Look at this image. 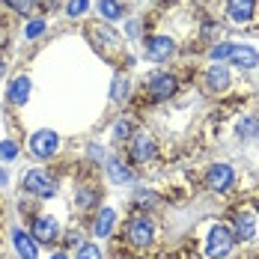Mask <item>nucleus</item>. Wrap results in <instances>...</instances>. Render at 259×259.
I'll use <instances>...</instances> for the list:
<instances>
[{
	"mask_svg": "<svg viewBox=\"0 0 259 259\" xmlns=\"http://www.w3.org/2000/svg\"><path fill=\"white\" fill-rule=\"evenodd\" d=\"M233 241H235L233 230H227L224 224H214V227L208 230V235H206V256H208V259H224V256H230V250H233Z\"/></svg>",
	"mask_w": 259,
	"mask_h": 259,
	"instance_id": "nucleus-1",
	"label": "nucleus"
},
{
	"mask_svg": "<svg viewBox=\"0 0 259 259\" xmlns=\"http://www.w3.org/2000/svg\"><path fill=\"white\" fill-rule=\"evenodd\" d=\"M125 235H128V241L134 247H149L152 238H155V227H152L149 218L137 214V218H131L128 224H125Z\"/></svg>",
	"mask_w": 259,
	"mask_h": 259,
	"instance_id": "nucleus-2",
	"label": "nucleus"
},
{
	"mask_svg": "<svg viewBox=\"0 0 259 259\" xmlns=\"http://www.w3.org/2000/svg\"><path fill=\"white\" fill-rule=\"evenodd\" d=\"M24 191H30L33 197H54L57 194V179L48 176L45 170H30L24 176Z\"/></svg>",
	"mask_w": 259,
	"mask_h": 259,
	"instance_id": "nucleus-3",
	"label": "nucleus"
},
{
	"mask_svg": "<svg viewBox=\"0 0 259 259\" xmlns=\"http://www.w3.org/2000/svg\"><path fill=\"white\" fill-rule=\"evenodd\" d=\"M57 149H60V137H57V131L42 128V131H36V134L30 137V152H33L36 158H42V161H48Z\"/></svg>",
	"mask_w": 259,
	"mask_h": 259,
	"instance_id": "nucleus-4",
	"label": "nucleus"
},
{
	"mask_svg": "<svg viewBox=\"0 0 259 259\" xmlns=\"http://www.w3.org/2000/svg\"><path fill=\"white\" fill-rule=\"evenodd\" d=\"M176 90H179V83L173 75H167V72H161L155 78L149 80V99L152 102H164V99H173L176 96Z\"/></svg>",
	"mask_w": 259,
	"mask_h": 259,
	"instance_id": "nucleus-5",
	"label": "nucleus"
},
{
	"mask_svg": "<svg viewBox=\"0 0 259 259\" xmlns=\"http://www.w3.org/2000/svg\"><path fill=\"white\" fill-rule=\"evenodd\" d=\"M233 179H235V173H233L230 164H211V170H208V176H206L208 188L218 191V194L230 191V188H233Z\"/></svg>",
	"mask_w": 259,
	"mask_h": 259,
	"instance_id": "nucleus-6",
	"label": "nucleus"
},
{
	"mask_svg": "<svg viewBox=\"0 0 259 259\" xmlns=\"http://www.w3.org/2000/svg\"><path fill=\"white\" fill-rule=\"evenodd\" d=\"M128 143H131V161L134 164H143V161H149V158L155 155V140L149 134H143V131L131 134Z\"/></svg>",
	"mask_w": 259,
	"mask_h": 259,
	"instance_id": "nucleus-7",
	"label": "nucleus"
},
{
	"mask_svg": "<svg viewBox=\"0 0 259 259\" xmlns=\"http://www.w3.org/2000/svg\"><path fill=\"white\" fill-rule=\"evenodd\" d=\"M227 15L233 24H247L256 15V0H227Z\"/></svg>",
	"mask_w": 259,
	"mask_h": 259,
	"instance_id": "nucleus-8",
	"label": "nucleus"
},
{
	"mask_svg": "<svg viewBox=\"0 0 259 259\" xmlns=\"http://www.w3.org/2000/svg\"><path fill=\"white\" fill-rule=\"evenodd\" d=\"M173 51H176V45H173L170 36H149V39H146V57L155 60V63L167 60Z\"/></svg>",
	"mask_w": 259,
	"mask_h": 259,
	"instance_id": "nucleus-9",
	"label": "nucleus"
},
{
	"mask_svg": "<svg viewBox=\"0 0 259 259\" xmlns=\"http://www.w3.org/2000/svg\"><path fill=\"white\" fill-rule=\"evenodd\" d=\"M30 235L36 238V241H54L57 235H60V224L54 221V218H48V214H39L36 221H33V230H30Z\"/></svg>",
	"mask_w": 259,
	"mask_h": 259,
	"instance_id": "nucleus-10",
	"label": "nucleus"
},
{
	"mask_svg": "<svg viewBox=\"0 0 259 259\" xmlns=\"http://www.w3.org/2000/svg\"><path fill=\"white\" fill-rule=\"evenodd\" d=\"M233 235H238L241 241L256 238V214L253 211H238L233 221Z\"/></svg>",
	"mask_w": 259,
	"mask_h": 259,
	"instance_id": "nucleus-11",
	"label": "nucleus"
},
{
	"mask_svg": "<svg viewBox=\"0 0 259 259\" xmlns=\"http://www.w3.org/2000/svg\"><path fill=\"white\" fill-rule=\"evenodd\" d=\"M230 63H233L235 69H256L259 51L253 45H235L233 54H230Z\"/></svg>",
	"mask_w": 259,
	"mask_h": 259,
	"instance_id": "nucleus-12",
	"label": "nucleus"
},
{
	"mask_svg": "<svg viewBox=\"0 0 259 259\" xmlns=\"http://www.w3.org/2000/svg\"><path fill=\"white\" fill-rule=\"evenodd\" d=\"M12 244H15V250H18L21 259H36V238L30 233L15 230V233H12Z\"/></svg>",
	"mask_w": 259,
	"mask_h": 259,
	"instance_id": "nucleus-13",
	"label": "nucleus"
},
{
	"mask_svg": "<svg viewBox=\"0 0 259 259\" xmlns=\"http://www.w3.org/2000/svg\"><path fill=\"white\" fill-rule=\"evenodd\" d=\"M113 224H116V211H113V208H102V211L96 214V224H93L96 238H107L110 230H113Z\"/></svg>",
	"mask_w": 259,
	"mask_h": 259,
	"instance_id": "nucleus-14",
	"label": "nucleus"
},
{
	"mask_svg": "<svg viewBox=\"0 0 259 259\" xmlns=\"http://www.w3.org/2000/svg\"><path fill=\"white\" fill-rule=\"evenodd\" d=\"M206 87L211 93H224L227 87H230V72L224 69V66H211L206 75Z\"/></svg>",
	"mask_w": 259,
	"mask_h": 259,
	"instance_id": "nucleus-15",
	"label": "nucleus"
},
{
	"mask_svg": "<svg viewBox=\"0 0 259 259\" xmlns=\"http://www.w3.org/2000/svg\"><path fill=\"white\" fill-rule=\"evenodd\" d=\"M30 87H33L30 78H27V75H18V78L9 83V102L12 104H24L27 99H30Z\"/></svg>",
	"mask_w": 259,
	"mask_h": 259,
	"instance_id": "nucleus-16",
	"label": "nucleus"
},
{
	"mask_svg": "<svg viewBox=\"0 0 259 259\" xmlns=\"http://www.w3.org/2000/svg\"><path fill=\"white\" fill-rule=\"evenodd\" d=\"M107 176H110V182H116V185H125V182H131V170L122 161L110 158V161H107Z\"/></svg>",
	"mask_w": 259,
	"mask_h": 259,
	"instance_id": "nucleus-17",
	"label": "nucleus"
},
{
	"mask_svg": "<svg viewBox=\"0 0 259 259\" xmlns=\"http://www.w3.org/2000/svg\"><path fill=\"white\" fill-rule=\"evenodd\" d=\"M99 12L104 21H119L122 18V3L119 0H99Z\"/></svg>",
	"mask_w": 259,
	"mask_h": 259,
	"instance_id": "nucleus-18",
	"label": "nucleus"
},
{
	"mask_svg": "<svg viewBox=\"0 0 259 259\" xmlns=\"http://www.w3.org/2000/svg\"><path fill=\"white\" fill-rule=\"evenodd\" d=\"M238 137L244 140H259V116H244L238 122Z\"/></svg>",
	"mask_w": 259,
	"mask_h": 259,
	"instance_id": "nucleus-19",
	"label": "nucleus"
},
{
	"mask_svg": "<svg viewBox=\"0 0 259 259\" xmlns=\"http://www.w3.org/2000/svg\"><path fill=\"white\" fill-rule=\"evenodd\" d=\"M125 96H128V80L113 78V83H110V99H113V102H122Z\"/></svg>",
	"mask_w": 259,
	"mask_h": 259,
	"instance_id": "nucleus-20",
	"label": "nucleus"
},
{
	"mask_svg": "<svg viewBox=\"0 0 259 259\" xmlns=\"http://www.w3.org/2000/svg\"><path fill=\"white\" fill-rule=\"evenodd\" d=\"M90 9V0H69L66 3V15H72V18H78Z\"/></svg>",
	"mask_w": 259,
	"mask_h": 259,
	"instance_id": "nucleus-21",
	"label": "nucleus"
},
{
	"mask_svg": "<svg viewBox=\"0 0 259 259\" xmlns=\"http://www.w3.org/2000/svg\"><path fill=\"white\" fill-rule=\"evenodd\" d=\"M233 42H221V45H214V48H211V60H214V63H218V60H230V54H233Z\"/></svg>",
	"mask_w": 259,
	"mask_h": 259,
	"instance_id": "nucleus-22",
	"label": "nucleus"
},
{
	"mask_svg": "<svg viewBox=\"0 0 259 259\" xmlns=\"http://www.w3.org/2000/svg\"><path fill=\"white\" fill-rule=\"evenodd\" d=\"M18 155V146L12 140H0V161H15Z\"/></svg>",
	"mask_w": 259,
	"mask_h": 259,
	"instance_id": "nucleus-23",
	"label": "nucleus"
},
{
	"mask_svg": "<svg viewBox=\"0 0 259 259\" xmlns=\"http://www.w3.org/2000/svg\"><path fill=\"white\" fill-rule=\"evenodd\" d=\"M42 33H45V21H42V18H33V21L27 24V30H24L27 39H39Z\"/></svg>",
	"mask_w": 259,
	"mask_h": 259,
	"instance_id": "nucleus-24",
	"label": "nucleus"
},
{
	"mask_svg": "<svg viewBox=\"0 0 259 259\" xmlns=\"http://www.w3.org/2000/svg\"><path fill=\"white\" fill-rule=\"evenodd\" d=\"M78 259H102V250H99L96 244H80Z\"/></svg>",
	"mask_w": 259,
	"mask_h": 259,
	"instance_id": "nucleus-25",
	"label": "nucleus"
},
{
	"mask_svg": "<svg viewBox=\"0 0 259 259\" xmlns=\"http://www.w3.org/2000/svg\"><path fill=\"white\" fill-rule=\"evenodd\" d=\"M113 137H116V140H128L131 137V125L128 122H116V125H113Z\"/></svg>",
	"mask_w": 259,
	"mask_h": 259,
	"instance_id": "nucleus-26",
	"label": "nucleus"
},
{
	"mask_svg": "<svg viewBox=\"0 0 259 259\" xmlns=\"http://www.w3.org/2000/svg\"><path fill=\"white\" fill-rule=\"evenodd\" d=\"M12 9H18V12H30V6H33V0H6Z\"/></svg>",
	"mask_w": 259,
	"mask_h": 259,
	"instance_id": "nucleus-27",
	"label": "nucleus"
},
{
	"mask_svg": "<svg viewBox=\"0 0 259 259\" xmlns=\"http://www.w3.org/2000/svg\"><path fill=\"white\" fill-rule=\"evenodd\" d=\"M6 179H9V176H6V170H0V185H6Z\"/></svg>",
	"mask_w": 259,
	"mask_h": 259,
	"instance_id": "nucleus-28",
	"label": "nucleus"
},
{
	"mask_svg": "<svg viewBox=\"0 0 259 259\" xmlns=\"http://www.w3.org/2000/svg\"><path fill=\"white\" fill-rule=\"evenodd\" d=\"M51 259H69V256H66V253H54Z\"/></svg>",
	"mask_w": 259,
	"mask_h": 259,
	"instance_id": "nucleus-29",
	"label": "nucleus"
},
{
	"mask_svg": "<svg viewBox=\"0 0 259 259\" xmlns=\"http://www.w3.org/2000/svg\"><path fill=\"white\" fill-rule=\"evenodd\" d=\"M0 75H3V60H0Z\"/></svg>",
	"mask_w": 259,
	"mask_h": 259,
	"instance_id": "nucleus-30",
	"label": "nucleus"
}]
</instances>
